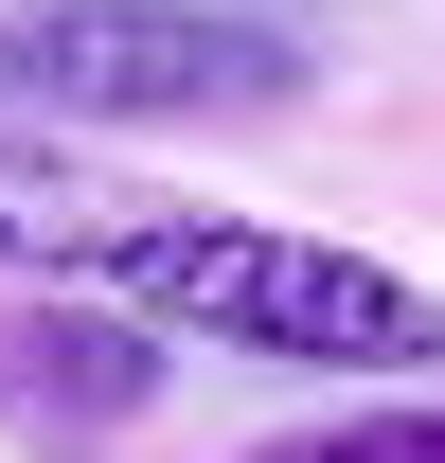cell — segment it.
I'll return each instance as SVG.
<instances>
[{
  "label": "cell",
  "instance_id": "cell-1",
  "mask_svg": "<svg viewBox=\"0 0 445 463\" xmlns=\"http://www.w3.org/2000/svg\"><path fill=\"white\" fill-rule=\"evenodd\" d=\"M71 303H125L161 339H214V356H285V374H428L445 356V303L338 232H285V214H214V196H108L71 232Z\"/></svg>",
  "mask_w": 445,
  "mask_h": 463
},
{
  "label": "cell",
  "instance_id": "cell-2",
  "mask_svg": "<svg viewBox=\"0 0 445 463\" xmlns=\"http://www.w3.org/2000/svg\"><path fill=\"white\" fill-rule=\"evenodd\" d=\"M303 54L268 18H214V0H18L0 18V108L71 125H214V108H285Z\"/></svg>",
  "mask_w": 445,
  "mask_h": 463
},
{
  "label": "cell",
  "instance_id": "cell-3",
  "mask_svg": "<svg viewBox=\"0 0 445 463\" xmlns=\"http://www.w3.org/2000/svg\"><path fill=\"white\" fill-rule=\"evenodd\" d=\"M0 392H18V410H71V428H125V410L161 392V321H125V303L36 321V339H0Z\"/></svg>",
  "mask_w": 445,
  "mask_h": 463
},
{
  "label": "cell",
  "instance_id": "cell-4",
  "mask_svg": "<svg viewBox=\"0 0 445 463\" xmlns=\"http://www.w3.org/2000/svg\"><path fill=\"white\" fill-rule=\"evenodd\" d=\"M90 214H108V178L71 161L54 125H18V143H0V268H36V286H54V268H71V232H90Z\"/></svg>",
  "mask_w": 445,
  "mask_h": 463
},
{
  "label": "cell",
  "instance_id": "cell-5",
  "mask_svg": "<svg viewBox=\"0 0 445 463\" xmlns=\"http://www.w3.org/2000/svg\"><path fill=\"white\" fill-rule=\"evenodd\" d=\"M250 463H445V410H338V428H285Z\"/></svg>",
  "mask_w": 445,
  "mask_h": 463
}]
</instances>
